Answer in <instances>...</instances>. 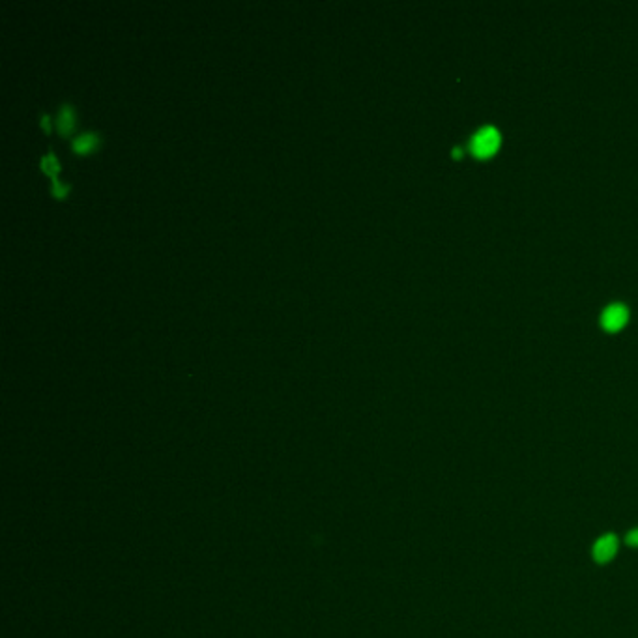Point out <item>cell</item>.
Segmentation results:
<instances>
[{
	"label": "cell",
	"mask_w": 638,
	"mask_h": 638,
	"mask_svg": "<svg viewBox=\"0 0 638 638\" xmlns=\"http://www.w3.org/2000/svg\"><path fill=\"white\" fill-rule=\"evenodd\" d=\"M502 142V135L496 127L483 126L480 131H475V135L470 141V152L474 154L477 159H489L498 152Z\"/></svg>",
	"instance_id": "1"
},
{
	"label": "cell",
	"mask_w": 638,
	"mask_h": 638,
	"mask_svg": "<svg viewBox=\"0 0 638 638\" xmlns=\"http://www.w3.org/2000/svg\"><path fill=\"white\" fill-rule=\"evenodd\" d=\"M629 320V309L623 304H611L605 311L601 313V327L605 332H620L625 327Z\"/></svg>",
	"instance_id": "2"
},
{
	"label": "cell",
	"mask_w": 638,
	"mask_h": 638,
	"mask_svg": "<svg viewBox=\"0 0 638 638\" xmlns=\"http://www.w3.org/2000/svg\"><path fill=\"white\" fill-rule=\"evenodd\" d=\"M618 551V539L616 535H603L601 539H597V543L594 545V558L599 563L611 562L614 554Z\"/></svg>",
	"instance_id": "3"
},
{
	"label": "cell",
	"mask_w": 638,
	"mask_h": 638,
	"mask_svg": "<svg viewBox=\"0 0 638 638\" xmlns=\"http://www.w3.org/2000/svg\"><path fill=\"white\" fill-rule=\"evenodd\" d=\"M98 146L99 135L96 131H85V133H81V135L77 137V139H73V142H71V148H73L77 154L94 152Z\"/></svg>",
	"instance_id": "4"
},
{
	"label": "cell",
	"mask_w": 638,
	"mask_h": 638,
	"mask_svg": "<svg viewBox=\"0 0 638 638\" xmlns=\"http://www.w3.org/2000/svg\"><path fill=\"white\" fill-rule=\"evenodd\" d=\"M56 124H58V131H61L62 135H70L71 131H73V127H75V111H73V107L70 104H62Z\"/></svg>",
	"instance_id": "5"
},
{
	"label": "cell",
	"mask_w": 638,
	"mask_h": 638,
	"mask_svg": "<svg viewBox=\"0 0 638 638\" xmlns=\"http://www.w3.org/2000/svg\"><path fill=\"white\" fill-rule=\"evenodd\" d=\"M39 165H42V169H44V173H47V175L51 176V180H53V178H58V170H61V163H58V159H56V156L53 152H47L44 156V158H42V161H39Z\"/></svg>",
	"instance_id": "6"
},
{
	"label": "cell",
	"mask_w": 638,
	"mask_h": 638,
	"mask_svg": "<svg viewBox=\"0 0 638 638\" xmlns=\"http://www.w3.org/2000/svg\"><path fill=\"white\" fill-rule=\"evenodd\" d=\"M68 189H70V187L65 186V184H62L58 178H53V182H51V193H53V195L58 196V199H62V196H65Z\"/></svg>",
	"instance_id": "7"
},
{
	"label": "cell",
	"mask_w": 638,
	"mask_h": 638,
	"mask_svg": "<svg viewBox=\"0 0 638 638\" xmlns=\"http://www.w3.org/2000/svg\"><path fill=\"white\" fill-rule=\"evenodd\" d=\"M629 546H638V530H633V532H629V535L625 537Z\"/></svg>",
	"instance_id": "8"
},
{
	"label": "cell",
	"mask_w": 638,
	"mask_h": 638,
	"mask_svg": "<svg viewBox=\"0 0 638 638\" xmlns=\"http://www.w3.org/2000/svg\"><path fill=\"white\" fill-rule=\"evenodd\" d=\"M42 127L45 130V133H49V131H51V118H49V115H47V113H44V115H42Z\"/></svg>",
	"instance_id": "9"
}]
</instances>
